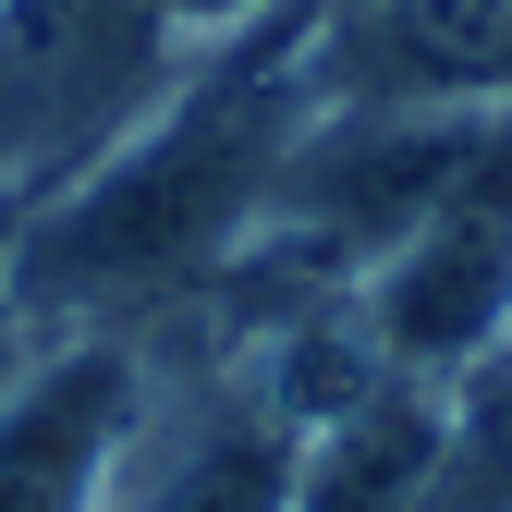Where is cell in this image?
Segmentation results:
<instances>
[{
  "mask_svg": "<svg viewBox=\"0 0 512 512\" xmlns=\"http://www.w3.org/2000/svg\"><path fill=\"white\" fill-rule=\"evenodd\" d=\"M439 439H452V391L378 378L342 415L293 427V512H427Z\"/></svg>",
  "mask_w": 512,
  "mask_h": 512,
  "instance_id": "6",
  "label": "cell"
},
{
  "mask_svg": "<svg viewBox=\"0 0 512 512\" xmlns=\"http://www.w3.org/2000/svg\"><path fill=\"white\" fill-rule=\"evenodd\" d=\"M159 354H171V391L110 512H293V415L256 391V366L183 354V342Z\"/></svg>",
  "mask_w": 512,
  "mask_h": 512,
  "instance_id": "5",
  "label": "cell"
},
{
  "mask_svg": "<svg viewBox=\"0 0 512 512\" xmlns=\"http://www.w3.org/2000/svg\"><path fill=\"white\" fill-rule=\"evenodd\" d=\"M159 391L171 354L147 330L37 342L25 378L0 391V512H110L159 427Z\"/></svg>",
  "mask_w": 512,
  "mask_h": 512,
  "instance_id": "4",
  "label": "cell"
},
{
  "mask_svg": "<svg viewBox=\"0 0 512 512\" xmlns=\"http://www.w3.org/2000/svg\"><path fill=\"white\" fill-rule=\"evenodd\" d=\"M220 25L159 0H0V196H49L110 159L135 122L208 61Z\"/></svg>",
  "mask_w": 512,
  "mask_h": 512,
  "instance_id": "2",
  "label": "cell"
},
{
  "mask_svg": "<svg viewBox=\"0 0 512 512\" xmlns=\"http://www.w3.org/2000/svg\"><path fill=\"white\" fill-rule=\"evenodd\" d=\"M317 25L330 0H269L208 37V61L183 74L110 159H86L49 196L13 208V305L37 342L86 330H159V317L208 305V281L256 244L281 196V159L305 147V122L330 110L317 74Z\"/></svg>",
  "mask_w": 512,
  "mask_h": 512,
  "instance_id": "1",
  "label": "cell"
},
{
  "mask_svg": "<svg viewBox=\"0 0 512 512\" xmlns=\"http://www.w3.org/2000/svg\"><path fill=\"white\" fill-rule=\"evenodd\" d=\"M342 305L366 354L427 391H464L488 354H512V159L464 196H439L415 232H391Z\"/></svg>",
  "mask_w": 512,
  "mask_h": 512,
  "instance_id": "3",
  "label": "cell"
}]
</instances>
